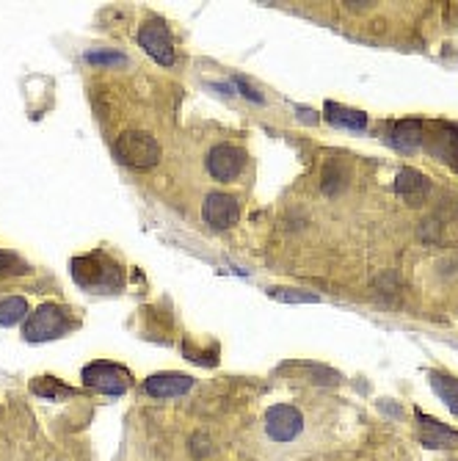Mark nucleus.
Instances as JSON below:
<instances>
[{
    "label": "nucleus",
    "mask_w": 458,
    "mask_h": 461,
    "mask_svg": "<svg viewBox=\"0 0 458 461\" xmlns=\"http://www.w3.org/2000/svg\"><path fill=\"white\" fill-rule=\"evenodd\" d=\"M72 279L91 293H114L122 285V269L108 254L94 252L72 260Z\"/></svg>",
    "instance_id": "1"
},
{
    "label": "nucleus",
    "mask_w": 458,
    "mask_h": 461,
    "mask_svg": "<svg viewBox=\"0 0 458 461\" xmlns=\"http://www.w3.org/2000/svg\"><path fill=\"white\" fill-rule=\"evenodd\" d=\"M116 158L124 163V166L130 169H149L157 163L160 158V147L157 141L144 133V130H127V133H122L116 139V147H114Z\"/></svg>",
    "instance_id": "2"
},
{
    "label": "nucleus",
    "mask_w": 458,
    "mask_h": 461,
    "mask_svg": "<svg viewBox=\"0 0 458 461\" xmlns=\"http://www.w3.org/2000/svg\"><path fill=\"white\" fill-rule=\"evenodd\" d=\"M70 315L58 304H42L34 315L25 323V340L28 343H45V340H55L64 332H70Z\"/></svg>",
    "instance_id": "3"
},
{
    "label": "nucleus",
    "mask_w": 458,
    "mask_h": 461,
    "mask_svg": "<svg viewBox=\"0 0 458 461\" xmlns=\"http://www.w3.org/2000/svg\"><path fill=\"white\" fill-rule=\"evenodd\" d=\"M83 381L94 389H100L106 395H124L127 387L133 384V376H130L127 368L116 365V362H91V365L83 368Z\"/></svg>",
    "instance_id": "4"
},
{
    "label": "nucleus",
    "mask_w": 458,
    "mask_h": 461,
    "mask_svg": "<svg viewBox=\"0 0 458 461\" xmlns=\"http://www.w3.org/2000/svg\"><path fill=\"white\" fill-rule=\"evenodd\" d=\"M246 169V152L235 144H216L208 152V172L218 183H233Z\"/></svg>",
    "instance_id": "5"
},
{
    "label": "nucleus",
    "mask_w": 458,
    "mask_h": 461,
    "mask_svg": "<svg viewBox=\"0 0 458 461\" xmlns=\"http://www.w3.org/2000/svg\"><path fill=\"white\" fill-rule=\"evenodd\" d=\"M266 431L274 442L296 440L304 431V414L290 404H276L266 414Z\"/></svg>",
    "instance_id": "6"
},
{
    "label": "nucleus",
    "mask_w": 458,
    "mask_h": 461,
    "mask_svg": "<svg viewBox=\"0 0 458 461\" xmlns=\"http://www.w3.org/2000/svg\"><path fill=\"white\" fill-rule=\"evenodd\" d=\"M139 45L157 61L163 67H172L174 64V42L169 28L160 20H149L139 28Z\"/></svg>",
    "instance_id": "7"
},
{
    "label": "nucleus",
    "mask_w": 458,
    "mask_h": 461,
    "mask_svg": "<svg viewBox=\"0 0 458 461\" xmlns=\"http://www.w3.org/2000/svg\"><path fill=\"white\" fill-rule=\"evenodd\" d=\"M202 216H205L208 226H213V229H229V226H235L238 218H241V205H238L235 196L213 191V193L205 196Z\"/></svg>",
    "instance_id": "8"
},
{
    "label": "nucleus",
    "mask_w": 458,
    "mask_h": 461,
    "mask_svg": "<svg viewBox=\"0 0 458 461\" xmlns=\"http://www.w3.org/2000/svg\"><path fill=\"white\" fill-rule=\"evenodd\" d=\"M395 193L401 196L406 205L420 208V205H425V200H428L431 183H428V177L420 175L417 169H401L398 177H395Z\"/></svg>",
    "instance_id": "9"
},
{
    "label": "nucleus",
    "mask_w": 458,
    "mask_h": 461,
    "mask_svg": "<svg viewBox=\"0 0 458 461\" xmlns=\"http://www.w3.org/2000/svg\"><path fill=\"white\" fill-rule=\"evenodd\" d=\"M389 147H395L398 152H414L425 141V124L420 119H401L392 124L389 130Z\"/></svg>",
    "instance_id": "10"
},
{
    "label": "nucleus",
    "mask_w": 458,
    "mask_h": 461,
    "mask_svg": "<svg viewBox=\"0 0 458 461\" xmlns=\"http://www.w3.org/2000/svg\"><path fill=\"white\" fill-rule=\"evenodd\" d=\"M191 387L193 379L182 373H155L144 381V392L152 395V398H177V395H185Z\"/></svg>",
    "instance_id": "11"
},
{
    "label": "nucleus",
    "mask_w": 458,
    "mask_h": 461,
    "mask_svg": "<svg viewBox=\"0 0 458 461\" xmlns=\"http://www.w3.org/2000/svg\"><path fill=\"white\" fill-rule=\"evenodd\" d=\"M431 152L442 163H453V166L458 169V127L455 124H445V122H437L434 124Z\"/></svg>",
    "instance_id": "12"
},
{
    "label": "nucleus",
    "mask_w": 458,
    "mask_h": 461,
    "mask_svg": "<svg viewBox=\"0 0 458 461\" xmlns=\"http://www.w3.org/2000/svg\"><path fill=\"white\" fill-rule=\"evenodd\" d=\"M326 119L337 127H348V130H365L368 127V116L362 111H351V108L337 106V103H326Z\"/></svg>",
    "instance_id": "13"
},
{
    "label": "nucleus",
    "mask_w": 458,
    "mask_h": 461,
    "mask_svg": "<svg viewBox=\"0 0 458 461\" xmlns=\"http://www.w3.org/2000/svg\"><path fill=\"white\" fill-rule=\"evenodd\" d=\"M428 379H431L434 392L447 404V409L458 414V379L445 376V373H428Z\"/></svg>",
    "instance_id": "14"
},
{
    "label": "nucleus",
    "mask_w": 458,
    "mask_h": 461,
    "mask_svg": "<svg viewBox=\"0 0 458 461\" xmlns=\"http://www.w3.org/2000/svg\"><path fill=\"white\" fill-rule=\"evenodd\" d=\"M28 315V302L22 295H9L0 302V326H14Z\"/></svg>",
    "instance_id": "15"
},
{
    "label": "nucleus",
    "mask_w": 458,
    "mask_h": 461,
    "mask_svg": "<svg viewBox=\"0 0 458 461\" xmlns=\"http://www.w3.org/2000/svg\"><path fill=\"white\" fill-rule=\"evenodd\" d=\"M348 183V169L340 172V163L332 160V163H326V169H323V191L326 193H337L343 191Z\"/></svg>",
    "instance_id": "16"
},
{
    "label": "nucleus",
    "mask_w": 458,
    "mask_h": 461,
    "mask_svg": "<svg viewBox=\"0 0 458 461\" xmlns=\"http://www.w3.org/2000/svg\"><path fill=\"white\" fill-rule=\"evenodd\" d=\"M34 392L42 395V398H58V395H70V389L64 387L58 379H39L34 384Z\"/></svg>",
    "instance_id": "17"
},
{
    "label": "nucleus",
    "mask_w": 458,
    "mask_h": 461,
    "mask_svg": "<svg viewBox=\"0 0 458 461\" xmlns=\"http://www.w3.org/2000/svg\"><path fill=\"white\" fill-rule=\"evenodd\" d=\"M271 299H276V302H318V295L315 293H304V290L276 287V290H271Z\"/></svg>",
    "instance_id": "18"
},
{
    "label": "nucleus",
    "mask_w": 458,
    "mask_h": 461,
    "mask_svg": "<svg viewBox=\"0 0 458 461\" xmlns=\"http://www.w3.org/2000/svg\"><path fill=\"white\" fill-rule=\"evenodd\" d=\"M25 274L28 271V266L20 260V257H14V254H4L0 252V274Z\"/></svg>",
    "instance_id": "19"
},
{
    "label": "nucleus",
    "mask_w": 458,
    "mask_h": 461,
    "mask_svg": "<svg viewBox=\"0 0 458 461\" xmlns=\"http://www.w3.org/2000/svg\"><path fill=\"white\" fill-rule=\"evenodd\" d=\"M86 61H89V64H114V67H119V64H124L127 58H124L122 53H116V50H114V53L97 50V53H89V55H86Z\"/></svg>",
    "instance_id": "20"
},
{
    "label": "nucleus",
    "mask_w": 458,
    "mask_h": 461,
    "mask_svg": "<svg viewBox=\"0 0 458 461\" xmlns=\"http://www.w3.org/2000/svg\"><path fill=\"white\" fill-rule=\"evenodd\" d=\"M235 86H238V89L243 91V97H246V100H254V103H263V97H259V94H257L254 89H249L243 78H235Z\"/></svg>",
    "instance_id": "21"
}]
</instances>
